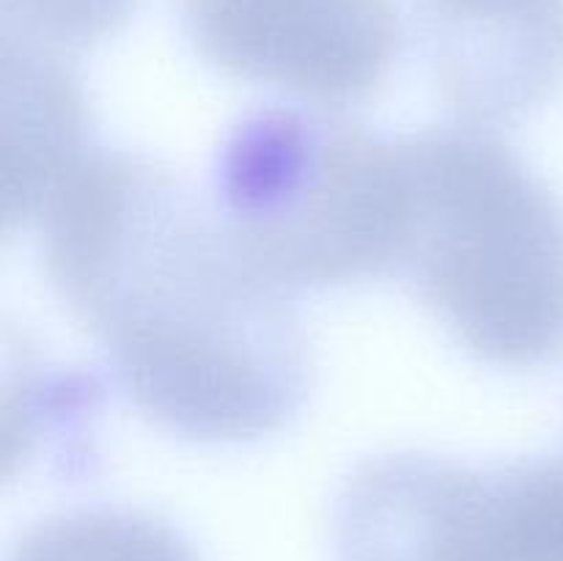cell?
<instances>
[{
    "instance_id": "obj_1",
    "label": "cell",
    "mask_w": 563,
    "mask_h": 561,
    "mask_svg": "<svg viewBox=\"0 0 563 561\" xmlns=\"http://www.w3.org/2000/svg\"><path fill=\"white\" fill-rule=\"evenodd\" d=\"M44 273L126 399L196 443H251L300 413V317L179 176L88 148L38 204Z\"/></svg>"
},
{
    "instance_id": "obj_2",
    "label": "cell",
    "mask_w": 563,
    "mask_h": 561,
    "mask_svg": "<svg viewBox=\"0 0 563 561\" xmlns=\"http://www.w3.org/2000/svg\"><path fill=\"white\" fill-rule=\"evenodd\" d=\"M410 226L399 275L476 361L537 369L563 355V204L493 132L401 138Z\"/></svg>"
},
{
    "instance_id": "obj_3",
    "label": "cell",
    "mask_w": 563,
    "mask_h": 561,
    "mask_svg": "<svg viewBox=\"0 0 563 561\" xmlns=\"http://www.w3.org/2000/svg\"><path fill=\"white\" fill-rule=\"evenodd\" d=\"M212 207L284 289L399 275L410 226L405 141L328 110H253L220 148Z\"/></svg>"
},
{
    "instance_id": "obj_4",
    "label": "cell",
    "mask_w": 563,
    "mask_h": 561,
    "mask_svg": "<svg viewBox=\"0 0 563 561\" xmlns=\"http://www.w3.org/2000/svg\"><path fill=\"white\" fill-rule=\"evenodd\" d=\"M179 16L214 69L324 105L372 97L405 38L394 0H179Z\"/></svg>"
},
{
    "instance_id": "obj_5",
    "label": "cell",
    "mask_w": 563,
    "mask_h": 561,
    "mask_svg": "<svg viewBox=\"0 0 563 561\" xmlns=\"http://www.w3.org/2000/svg\"><path fill=\"white\" fill-rule=\"evenodd\" d=\"M335 561H506L495 468L418 451L368 460L333 515Z\"/></svg>"
},
{
    "instance_id": "obj_6",
    "label": "cell",
    "mask_w": 563,
    "mask_h": 561,
    "mask_svg": "<svg viewBox=\"0 0 563 561\" xmlns=\"http://www.w3.org/2000/svg\"><path fill=\"white\" fill-rule=\"evenodd\" d=\"M429 66L473 124H511L563 86V0H418Z\"/></svg>"
},
{
    "instance_id": "obj_7",
    "label": "cell",
    "mask_w": 563,
    "mask_h": 561,
    "mask_svg": "<svg viewBox=\"0 0 563 561\" xmlns=\"http://www.w3.org/2000/svg\"><path fill=\"white\" fill-rule=\"evenodd\" d=\"M3 61L9 91L20 94V141L9 143L11 154L20 152V163L9 165L11 176H20V185L11 187L9 198L20 209L9 218L14 226L33 220L38 204L44 201L55 182L88 152L86 143V97L82 86L71 75L55 50L25 42L3 33Z\"/></svg>"
},
{
    "instance_id": "obj_8",
    "label": "cell",
    "mask_w": 563,
    "mask_h": 561,
    "mask_svg": "<svg viewBox=\"0 0 563 561\" xmlns=\"http://www.w3.org/2000/svg\"><path fill=\"white\" fill-rule=\"evenodd\" d=\"M11 561H201L163 517L124 506L55 515L20 539Z\"/></svg>"
},
{
    "instance_id": "obj_9",
    "label": "cell",
    "mask_w": 563,
    "mask_h": 561,
    "mask_svg": "<svg viewBox=\"0 0 563 561\" xmlns=\"http://www.w3.org/2000/svg\"><path fill=\"white\" fill-rule=\"evenodd\" d=\"M141 0H3L5 33L49 50H82L113 36Z\"/></svg>"
}]
</instances>
